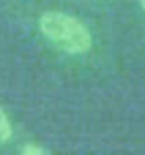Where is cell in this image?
<instances>
[{
  "mask_svg": "<svg viewBox=\"0 0 145 155\" xmlns=\"http://www.w3.org/2000/svg\"><path fill=\"white\" fill-rule=\"evenodd\" d=\"M12 137V126H10L9 118L5 116V113L0 109V143L9 141Z\"/></svg>",
  "mask_w": 145,
  "mask_h": 155,
  "instance_id": "7a4b0ae2",
  "label": "cell"
},
{
  "mask_svg": "<svg viewBox=\"0 0 145 155\" xmlns=\"http://www.w3.org/2000/svg\"><path fill=\"white\" fill-rule=\"evenodd\" d=\"M22 153L24 155H45L46 153V150L45 148H41V147H38V145H26L22 148Z\"/></svg>",
  "mask_w": 145,
  "mask_h": 155,
  "instance_id": "3957f363",
  "label": "cell"
},
{
  "mask_svg": "<svg viewBox=\"0 0 145 155\" xmlns=\"http://www.w3.org/2000/svg\"><path fill=\"white\" fill-rule=\"evenodd\" d=\"M39 29L58 50L70 55H82L92 46L89 29L79 19L63 12H45L39 17Z\"/></svg>",
  "mask_w": 145,
  "mask_h": 155,
  "instance_id": "6da1fadb",
  "label": "cell"
},
{
  "mask_svg": "<svg viewBox=\"0 0 145 155\" xmlns=\"http://www.w3.org/2000/svg\"><path fill=\"white\" fill-rule=\"evenodd\" d=\"M140 5H142V9L145 10V0H140Z\"/></svg>",
  "mask_w": 145,
  "mask_h": 155,
  "instance_id": "277c9868",
  "label": "cell"
}]
</instances>
